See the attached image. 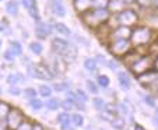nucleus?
<instances>
[{
    "mask_svg": "<svg viewBox=\"0 0 158 130\" xmlns=\"http://www.w3.org/2000/svg\"><path fill=\"white\" fill-rule=\"evenodd\" d=\"M109 18H110V13L108 9H89L88 11L81 14L83 23L87 27L93 28V30H97L98 27H101L102 24L109 21Z\"/></svg>",
    "mask_w": 158,
    "mask_h": 130,
    "instance_id": "obj_1",
    "label": "nucleus"
},
{
    "mask_svg": "<svg viewBox=\"0 0 158 130\" xmlns=\"http://www.w3.org/2000/svg\"><path fill=\"white\" fill-rule=\"evenodd\" d=\"M155 39V32L146 25H136L130 35V42L134 48L141 45H148Z\"/></svg>",
    "mask_w": 158,
    "mask_h": 130,
    "instance_id": "obj_2",
    "label": "nucleus"
},
{
    "mask_svg": "<svg viewBox=\"0 0 158 130\" xmlns=\"http://www.w3.org/2000/svg\"><path fill=\"white\" fill-rule=\"evenodd\" d=\"M154 57L150 56V55H144V56H140L136 62L133 63V65L129 66V70L131 71V73L134 74V76L137 77L140 76V74L146 73V71H148L150 69L154 67Z\"/></svg>",
    "mask_w": 158,
    "mask_h": 130,
    "instance_id": "obj_3",
    "label": "nucleus"
},
{
    "mask_svg": "<svg viewBox=\"0 0 158 130\" xmlns=\"http://www.w3.org/2000/svg\"><path fill=\"white\" fill-rule=\"evenodd\" d=\"M27 71L31 77L38 78V80H52L53 78L52 70L45 63H31L28 66Z\"/></svg>",
    "mask_w": 158,
    "mask_h": 130,
    "instance_id": "obj_4",
    "label": "nucleus"
},
{
    "mask_svg": "<svg viewBox=\"0 0 158 130\" xmlns=\"http://www.w3.org/2000/svg\"><path fill=\"white\" fill-rule=\"evenodd\" d=\"M108 49L115 57H123L133 49V45L130 39H118V41H110L108 44Z\"/></svg>",
    "mask_w": 158,
    "mask_h": 130,
    "instance_id": "obj_5",
    "label": "nucleus"
},
{
    "mask_svg": "<svg viewBox=\"0 0 158 130\" xmlns=\"http://www.w3.org/2000/svg\"><path fill=\"white\" fill-rule=\"evenodd\" d=\"M116 23L118 25H125V27H134L139 23V15L137 13L131 9H125L116 14Z\"/></svg>",
    "mask_w": 158,
    "mask_h": 130,
    "instance_id": "obj_6",
    "label": "nucleus"
},
{
    "mask_svg": "<svg viewBox=\"0 0 158 130\" xmlns=\"http://www.w3.org/2000/svg\"><path fill=\"white\" fill-rule=\"evenodd\" d=\"M137 81L146 88H151V87H158V70L154 67L150 69L148 71L137 76Z\"/></svg>",
    "mask_w": 158,
    "mask_h": 130,
    "instance_id": "obj_7",
    "label": "nucleus"
},
{
    "mask_svg": "<svg viewBox=\"0 0 158 130\" xmlns=\"http://www.w3.org/2000/svg\"><path fill=\"white\" fill-rule=\"evenodd\" d=\"M24 120H25L24 113L21 112L18 108H11L10 113L7 115V118H6V123H7L9 130H15Z\"/></svg>",
    "mask_w": 158,
    "mask_h": 130,
    "instance_id": "obj_8",
    "label": "nucleus"
},
{
    "mask_svg": "<svg viewBox=\"0 0 158 130\" xmlns=\"http://www.w3.org/2000/svg\"><path fill=\"white\" fill-rule=\"evenodd\" d=\"M131 31L133 28L131 27H125V25H118L112 30L109 36V42L110 41H118V39H130Z\"/></svg>",
    "mask_w": 158,
    "mask_h": 130,
    "instance_id": "obj_9",
    "label": "nucleus"
},
{
    "mask_svg": "<svg viewBox=\"0 0 158 130\" xmlns=\"http://www.w3.org/2000/svg\"><path fill=\"white\" fill-rule=\"evenodd\" d=\"M52 34V27L49 25V24L46 23H41V21H38V24H36L35 27V35L36 38L39 39H46L49 35Z\"/></svg>",
    "mask_w": 158,
    "mask_h": 130,
    "instance_id": "obj_10",
    "label": "nucleus"
},
{
    "mask_svg": "<svg viewBox=\"0 0 158 130\" xmlns=\"http://www.w3.org/2000/svg\"><path fill=\"white\" fill-rule=\"evenodd\" d=\"M126 2L125 0H109V3H108V7L106 9L109 10L110 14H119L120 11H123V10L126 9Z\"/></svg>",
    "mask_w": 158,
    "mask_h": 130,
    "instance_id": "obj_11",
    "label": "nucleus"
},
{
    "mask_svg": "<svg viewBox=\"0 0 158 130\" xmlns=\"http://www.w3.org/2000/svg\"><path fill=\"white\" fill-rule=\"evenodd\" d=\"M23 6L28 10L30 15L34 20L39 21V10L38 6H36V0H23Z\"/></svg>",
    "mask_w": 158,
    "mask_h": 130,
    "instance_id": "obj_12",
    "label": "nucleus"
},
{
    "mask_svg": "<svg viewBox=\"0 0 158 130\" xmlns=\"http://www.w3.org/2000/svg\"><path fill=\"white\" fill-rule=\"evenodd\" d=\"M74 9L78 14H84L85 11H88L89 9H93V0H73Z\"/></svg>",
    "mask_w": 158,
    "mask_h": 130,
    "instance_id": "obj_13",
    "label": "nucleus"
},
{
    "mask_svg": "<svg viewBox=\"0 0 158 130\" xmlns=\"http://www.w3.org/2000/svg\"><path fill=\"white\" fill-rule=\"evenodd\" d=\"M51 7H52V13L55 15H57V17H66V9L63 6L62 0H52Z\"/></svg>",
    "mask_w": 158,
    "mask_h": 130,
    "instance_id": "obj_14",
    "label": "nucleus"
},
{
    "mask_svg": "<svg viewBox=\"0 0 158 130\" xmlns=\"http://www.w3.org/2000/svg\"><path fill=\"white\" fill-rule=\"evenodd\" d=\"M112 30H114V28L110 27L109 24H108V21L105 24H102L101 27H98L97 28V35H98V38H101V39H105V41H106V39H109V36H110V32H112Z\"/></svg>",
    "mask_w": 158,
    "mask_h": 130,
    "instance_id": "obj_15",
    "label": "nucleus"
},
{
    "mask_svg": "<svg viewBox=\"0 0 158 130\" xmlns=\"http://www.w3.org/2000/svg\"><path fill=\"white\" fill-rule=\"evenodd\" d=\"M140 56H141V55L139 53L137 50H136V49H134V50L131 49L130 52H129V53H126L125 56H123V62H125V65L129 67V66H130V65H133V63L136 62V60H137Z\"/></svg>",
    "mask_w": 158,
    "mask_h": 130,
    "instance_id": "obj_16",
    "label": "nucleus"
},
{
    "mask_svg": "<svg viewBox=\"0 0 158 130\" xmlns=\"http://www.w3.org/2000/svg\"><path fill=\"white\" fill-rule=\"evenodd\" d=\"M118 80H119V84L123 90L130 88L131 83H130V77L127 76V73H125V71H119V73H118Z\"/></svg>",
    "mask_w": 158,
    "mask_h": 130,
    "instance_id": "obj_17",
    "label": "nucleus"
},
{
    "mask_svg": "<svg viewBox=\"0 0 158 130\" xmlns=\"http://www.w3.org/2000/svg\"><path fill=\"white\" fill-rule=\"evenodd\" d=\"M53 30L56 31L59 35H64V36L72 35V31H70V28L67 27L66 24H63V23H56L53 25Z\"/></svg>",
    "mask_w": 158,
    "mask_h": 130,
    "instance_id": "obj_18",
    "label": "nucleus"
},
{
    "mask_svg": "<svg viewBox=\"0 0 158 130\" xmlns=\"http://www.w3.org/2000/svg\"><path fill=\"white\" fill-rule=\"evenodd\" d=\"M24 81H25V77L20 73H15V74L11 73L7 76V83H9L10 86H17L18 83H24Z\"/></svg>",
    "mask_w": 158,
    "mask_h": 130,
    "instance_id": "obj_19",
    "label": "nucleus"
},
{
    "mask_svg": "<svg viewBox=\"0 0 158 130\" xmlns=\"http://www.w3.org/2000/svg\"><path fill=\"white\" fill-rule=\"evenodd\" d=\"M110 126L114 127L115 130H123L125 129V126H126V120L120 115H118V116H115V118L110 120Z\"/></svg>",
    "mask_w": 158,
    "mask_h": 130,
    "instance_id": "obj_20",
    "label": "nucleus"
},
{
    "mask_svg": "<svg viewBox=\"0 0 158 130\" xmlns=\"http://www.w3.org/2000/svg\"><path fill=\"white\" fill-rule=\"evenodd\" d=\"M60 102L62 101H59L57 98H46V102H45V107H46V109L49 111H57L60 108Z\"/></svg>",
    "mask_w": 158,
    "mask_h": 130,
    "instance_id": "obj_21",
    "label": "nucleus"
},
{
    "mask_svg": "<svg viewBox=\"0 0 158 130\" xmlns=\"http://www.w3.org/2000/svg\"><path fill=\"white\" fill-rule=\"evenodd\" d=\"M10 111H11V107H10L9 103L6 101H0V120H6Z\"/></svg>",
    "mask_w": 158,
    "mask_h": 130,
    "instance_id": "obj_22",
    "label": "nucleus"
},
{
    "mask_svg": "<svg viewBox=\"0 0 158 130\" xmlns=\"http://www.w3.org/2000/svg\"><path fill=\"white\" fill-rule=\"evenodd\" d=\"M6 11L9 13L10 15H13V17H15V15L18 14V3L15 2V0H10V2H7L6 3Z\"/></svg>",
    "mask_w": 158,
    "mask_h": 130,
    "instance_id": "obj_23",
    "label": "nucleus"
},
{
    "mask_svg": "<svg viewBox=\"0 0 158 130\" xmlns=\"http://www.w3.org/2000/svg\"><path fill=\"white\" fill-rule=\"evenodd\" d=\"M52 92H53V90H52L51 86L42 84V86L38 87V94L41 95L42 98H51L52 97Z\"/></svg>",
    "mask_w": 158,
    "mask_h": 130,
    "instance_id": "obj_24",
    "label": "nucleus"
},
{
    "mask_svg": "<svg viewBox=\"0 0 158 130\" xmlns=\"http://www.w3.org/2000/svg\"><path fill=\"white\" fill-rule=\"evenodd\" d=\"M97 67H98L97 59H94V57H88V59L84 60V69H85L87 71H95Z\"/></svg>",
    "mask_w": 158,
    "mask_h": 130,
    "instance_id": "obj_25",
    "label": "nucleus"
},
{
    "mask_svg": "<svg viewBox=\"0 0 158 130\" xmlns=\"http://www.w3.org/2000/svg\"><path fill=\"white\" fill-rule=\"evenodd\" d=\"M30 50L32 52L34 55H36V56H39V55H42V52H44V45L41 44V42L38 41H34L30 44Z\"/></svg>",
    "mask_w": 158,
    "mask_h": 130,
    "instance_id": "obj_26",
    "label": "nucleus"
},
{
    "mask_svg": "<svg viewBox=\"0 0 158 130\" xmlns=\"http://www.w3.org/2000/svg\"><path fill=\"white\" fill-rule=\"evenodd\" d=\"M136 3L146 9H158V0H136Z\"/></svg>",
    "mask_w": 158,
    "mask_h": 130,
    "instance_id": "obj_27",
    "label": "nucleus"
},
{
    "mask_svg": "<svg viewBox=\"0 0 158 130\" xmlns=\"http://www.w3.org/2000/svg\"><path fill=\"white\" fill-rule=\"evenodd\" d=\"M93 107L95 108L97 111H99V112H102V111H105V109H106V107H108V105H106V102H105V101L102 99L101 97H95V98H94V99H93Z\"/></svg>",
    "mask_w": 158,
    "mask_h": 130,
    "instance_id": "obj_28",
    "label": "nucleus"
},
{
    "mask_svg": "<svg viewBox=\"0 0 158 130\" xmlns=\"http://www.w3.org/2000/svg\"><path fill=\"white\" fill-rule=\"evenodd\" d=\"M28 105H30L31 109H34V111H39V109H42V108L45 107V102H44L42 99H39L38 97H36V98H32V99H30Z\"/></svg>",
    "mask_w": 158,
    "mask_h": 130,
    "instance_id": "obj_29",
    "label": "nucleus"
},
{
    "mask_svg": "<svg viewBox=\"0 0 158 130\" xmlns=\"http://www.w3.org/2000/svg\"><path fill=\"white\" fill-rule=\"evenodd\" d=\"M97 84H98L101 88H108L110 84L109 77H108L106 74H99V76L97 77Z\"/></svg>",
    "mask_w": 158,
    "mask_h": 130,
    "instance_id": "obj_30",
    "label": "nucleus"
},
{
    "mask_svg": "<svg viewBox=\"0 0 158 130\" xmlns=\"http://www.w3.org/2000/svg\"><path fill=\"white\" fill-rule=\"evenodd\" d=\"M56 120L59 122L60 124H63V123H69V122H72V115H70V112H66V111H63V112L57 113Z\"/></svg>",
    "mask_w": 158,
    "mask_h": 130,
    "instance_id": "obj_31",
    "label": "nucleus"
},
{
    "mask_svg": "<svg viewBox=\"0 0 158 130\" xmlns=\"http://www.w3.org/2000/svg\"><path fill=\"white\" fill-rule=\"evenodd\" d=\"M52 90L56 92H66L69 90V84L64 83V81H57V83L52 84Z\"/></svg>",
    "mask_w": 158,
    "mask_h": 130,
    "instance_id": "obj_32",
    "label": "nucleus"
},
{
    "mask_svg": "<svg viewBox=\"0 0 158 130\" xmlns=\"http://www.w3.org/2000/svg\"><path fill=\"white\" fill-rule=\"evenodd\" d=\"M72 123L74 127L84 126V116L81 113H72Z\"/></svg>",
    "mask_w": 158,
    "mask_h": 130,
    "instance_id": "obj_33",
    "label": "nucleus"
},
{
    "mask_svg": "<svg viewBox=\"0 0 158 130\" xmlns=\"http://www.w3.org/2000/svg\"><path fill=\"white\" fill-rule=\"evenodd\" d=\"M10 49H11V52L15 55V56L23 55V46H21V44L18 41H11L10 42Z\"/></svg>",
    "mask_w": 158,
    "mask_h": 130,
    "instance_id": "obj_34",
    "label": "nucleus"
},
{
    "mask_svg": "<svg viewBox=\"0 0 158 130\" xmlns=\"http://www.w3.org/2000/svg\"><path fill=\"white\" fill-rule=\"evenodd\" d=\"M148 55L152 56L154 59L158 56V39L157 38H155L151 44H148Z\"/></svg>",
    "mask_w": 158,
    "mask_h": 130,
    "instance_id": "obj_35",
    "label": "nucleus"
},
{
    "mask_svg": "<svg viewBox=\"0 0 158 130\" xmlns=\"http://www.w3.org/2000/svg\"><path fill=\"white\" fill-rule=\"evenodd\" d=\"M85 87H87V91H89L91 94H98V90H99V86L93 80H87L85 81Z\"/></svg>",
    "mask_w": 158,
    "mask_h": 130,
    "instance_id": "obj_36",
    "label": "nucleus"
},
{
    "mask_svg": "<svg viewBox=\"0 0 158 130\" xmlns=\"http://www.w3.org/2000/svg\"><path fill=\"white\" fill-rule=\"evenodd\" d=\"M23 95H24V98H27V99L30 101V99H32V98H36V95H38V90L28 87V88H25L24 91H23Z\"/></svg>",
    "mask_w": 158,
    "mask_h": 130,
    "instance_id": "obj_37",
    "label": "nucleus"
},
{
    "mask_svg": "<svg viewBox=\"0 0 158 130\" xmlns=\"http://www.w3.org/2000/svg\"><path fill=\"white\" fill-rule=\"evenodd\" d=\"M76 97H77V102H83V103L88 102V95L83 90H77L76 91Z\"/></svg>",
    "mask_w": 158,
    "mask_h": 130,
    "instance_id": "obj_38",
    "label": "nucleus"
},
{
    "mask_svg": "<svg viewBox=\"0 0 158 130\" xmlns=\"http://www.w3.org/2000/svg\"><path fill=\"white\" fill-rule=\"evenodd\" d=\"M60 108H63V109H64L66 112H70V111H73L76 107H74V103L70 102V101L67 99V98H66V99H63L62 102H60Z\"/></svg>",
    "mask_w": 158,
    "mask_h": 130,
    "instance_id": "obj_39",
    "label": "nucleus"
},
{
    "mask_svg": "<svg viewBox=\"0 0 158 130\" xmlns=\"http://www.w3.org/2000/svg\"><path fill=\"white\" fill-rule=\"evenodd\" d=\"M109 0H93V9H106Z\"/></svg>",
    "mask_w": 158,
    "mask_h": 130,
    "instance_id": "obj_40",
    "label": "nucleus"
},
{
    "mask_svg": "<svg viewBox=\"0 0 158 130\" xmlns=\"http://www.w3.org/2000/svg\"><path fill=\"white\" fill-rule=\"evenodd\" d=\"M116 112H118V115H125L126 116L129 113V109L123 102H118L116 103Z\"/></svg>",
    "mask_w": 158,
    "mask_h": 130,
    "instance_id": "obj_41",
    "label": "nucleus"
},
{
    "mask_svg": "<svg viewBox=\"0 0 158 130\" xmlns=\"http://www.w3.org/2000/svg\"><path fill=\"white\" fill-rule=\"evenodd\" d=\"M143 101H144V103H146V105H148V107H151V108L157 107L154 97H151V95H143Z\"/></svg>",
    "mask_w": 158,
    "mask_h": 130,
    "instance_id": "obj_42",
    "label": "nucleus"
},
{
    "mask_svg": "<svg viewBox=\"0 0 158 130\" xmlns=\"http://www.w3.org/2000/svg\"><path fill=\"white\" fill-rule=\"evenodd\" d=\"M15 130H32V122H30V120L25 119V120L23 122V123H21Z\"/></svg>",
    "mask_w": 158,
    "mask_h": 130,
    "instance_id": "obj_43",
    "label": "nucleus"
},
{
    "mask_svg": "<svg viewBox=\"0 0 158 130\" xmlns=\"http://www.w3.org/2000/svg\"><path fill=\"white\" fill-rule=\"evenodd\" d=\"M9 94L11 95V97H18V95L23 94V91H21V90L18 88L17 86H10V88H9Z\"/></svg>",
    "mask_w": 158,
    "mask_h": 130,
    "instance_id": "obj_44",
    "label": "nucleus"
},
{
    "mask_svg": "<svg viewBox=\"0 0 158 130\" xmlns=\"http://www.w3.org/2000/svg\"><path fill=\"white\" fill-rule=\"evenodd\" d=\"M14 56H15V55L11 52V49L6 50V52H4V55H3L4 60H7V62H14Z\"/></svg>",
    "mask_w": 158,
    "mask_h": 130,
    "instance_id": "obj_45",
    "label": "nucleus"
},
{
    "mask_svg": "<svg viewBox=\"0 0 158 130\" xmlns=\"http://www.w3.org/2000/svg\"><path fill=\"white\" fill-rule=\"evenodd\" d=\"M60 127H62V130H76V127L73 126L72 122H69V123H63V124H60Z\"/></svg>",
    "mask_w": 158,
    "mask_h": 130,
    "instance_id": "obj_46",
    "label": "nucleus"
},
{
    "mask_svg": "<svg viewBox=\"0 0 158 130\" xmlns=\"http://www.w3.org/2000/svg\"><path fill=\"white\" fill-rule=\"evenodd\" d=\"M97 63H101V65H104V66H108V60L105 59V56H102V55H98V56H97Z\"/></svg>",
    "mask_w": 158,
    "mask_h": 130,
    "instance_id": "obj_47",
    "label": "nucleus"
},
{
    "mask_svg": "<svg viewBox=\"0 0 158 130\" xmlns=\"http://www.w3.org/2000/svg\"><path fill=\"white\" fill-rule=\"evenodd\" d=\"M32 130H45V127L38 122H32Z\"/></svg>",
    "mask_w": 158,
    "mask_h": 130,
    "instance_id": "obj_48",
    "label": "nucleus"
},
{
    "mask_svg": "<svg viewBox=\"0 0 158 130\" xmlns=\"http://www.w3.org/2000/svg\"><path fill=\"white\" fill-rule=\"evenodd\" d=\"M133 130H147L146 127H143L140 123H134V126H133Z\"/></svg>",
    "mask_w": 158,
    "mask_h": 130,
    "instance_id": "obj_49",
    "label": "nucleus"
},
{
    "mask_svg": "<svg viewBox=\"0 0 158 130\" xmlns=\"http://www.w3.org/2000/svg\"><path fill=\"white\" fill-rule=\"evenodd\" d=\"M154 69L155 70H158V56L155 57V60H154Z\"/></svg>",
    "mask_w": 158,
    "mask_h": 130,
    "instance_id": "obj_50",
    "label": "nucleus"
},
{
    "mask_svg": "<svg viewBox=\"0 0 158 130\" xmlns=\"http://www.w3.org/2000/svg\"><path fill=\"white\" fill-rule=\"evenodd\" d=\"M4 30H6V27H4V24L2 23V21H0V32H3Z\"/></svg>",
    "mask_w": 158,
    "mask_h": 130,
    "instance_id": "obj_51",
    "label": "nucleus"
},
{
    "mask_svg": "<svg viewBox=\"0 0 158 130\" xmlns=\"http://www.w3.org/2000/svg\"><path fill=\"white\" fill-rule=\"evenodd\" d=\"M152 122H154V124H155V126L158 127V118H157V116H155V118L152 119Z\"/></svg>",
    "mask_w": 158,
    "mask_h": 130,
    "instance_id": "obj_52",
    "label": "nucleus"
},
{
    "mask_svg": "<svg viewBox=\"0 0 158 130\" xmlns=\"http://www.w3.org/2000/svg\"><path fill=\"white\" fill-rule=\"evenodd\" d=\"M155 116L158 118V107H155Z\"/></svg>",
    "mask_w": 158,
    "mask_h": 130,
    "instance_id": "obj_53",
    "label": "nucleus"
},
{
    "mask_svg": "<svg viewBox=\"0 0 158 130\" xmlns=\"http://www.w3.org/2000/svg\"><path fill=\"white\" fill-rule=\"evenodd\" d=\"M126 3H133V2H136V0H125Z\"/></svg>",
    "mask_w": 158,
    "mask_h": 130,
    "instance_id": "obj_54",
    "label": "nucleus"
},
{
    "mask_svg": "<svg viewBox=\"0 0 158 130\" xmlns=\"http://www.w3.org/2000/svg\"><path fill=\"white\" fill-rule=\"evenodd\" d=\"M2 45H3V41H2V39H0V49H2Z\"/></svg>",
    "mask_w": 158,
    "mask_h": 130,
    "instance_id": "obj_55",
    "label": "nucleus"
},
{
    "mask_svg": "<svg viewBox=\"0 0 158 130\" xmlns=\"http://www.w3.org/2000/svg\"><path fill=\"white\" fill-rule=\"evenodd\" d=\"M2 91H3V90H2V87H0V94H2Z\"/></svg>",
    "mask_w": 158,
    "mask_h": 130,
    "instance_id": "obj_56",
    "label": "nucleus"
},
{
    "mask_svg": "<svg viewBox=\"0 0 158 130\" xmlns=\"http://www.w3.org/2000/svg\"><path fill=\"white\" fill-rule=\"evenodd\" d=\"M0 77H2V73H0Z\"/></svg>",
    "mask_w": 158,
    "mask_h": 130,
    "instance_id": "obj_57",
    "label": "nucleus"
},
{
    "mask_svg": "<svg viewBox=\"0 0 158 130\" xmlns=\"http://www.w3.org/2000/svg\"><path fill=\"white\" fill-rule=\"evenodd\" d=\"M0 2H2V0H0Z\"/></svg>",
    "mask_w": 158,
    "mask_h": 130,
    "instance_id": "obj_58",
    "label": "nucleus"
}]
</instances>
